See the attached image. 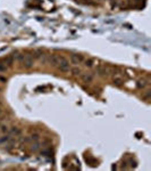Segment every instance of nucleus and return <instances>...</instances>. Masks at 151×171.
<instances>
[{"mask_svg": "<svg viewBox=\"0 0 151 171\" xmlns=\"http://www.w3.org/2000/svg\"><path fill=\"white\" fill-rule=\"evenodd\" d=\"M21 63H22V66L24 68L28 70V68L34 66V58L32 56H30V55H25V56L23 57V59L21 60Z\"/></svg>", "mask_w": 151, "mask_h": 171, "instance_id": "nucleus-2", "label": "nucleus"}, {"mask_svg": "<svg viewBox=\"0 0 151 171\" xmlns=\"http://www.w3.org/2000/svg\"><path fill=\"white\" fill-rule=\"evenodd\" d=\"M0 82H2V83L7 82V78H6V77H2V75H0Z\"/></svg>", "mask_w": 151, "mask_h": 171, "instance_id": "nucleus-20", "label": "nucleus"}, {"mask_svg": "<svg viewBox=\"0 0 151 171\" xmlns=\"http://www.w3.org/2000/svg\"><path fill=\"white\" fill-rule=\"evenodd\" d=\"M83 60H84V57H83V55H81V54H72L69 56V63L73 65L82 64Z\"/></svg>", "mask_w": 151, "mask_h": 171, "instance_id": "nucleus-3", "label": "nucleus"}, {"mask_svg": "<svg viewBox=\"0 0 151 171\" xmlns=\"http://www.w3.org/2000/svg\"><path fill=\"white\" fill-rule=\"evenodd\" d=\"M57 68L60 71V72H69L71 70V63L67 58H65L64 56H59V62H58V65H57Z\"/></svg>", "mask_w": 151, "mask_h": 171, "instance_id": "nucleus-1", "label": "nucleus"}, {"mask_svg": "<svg viewBox=\"0 0 151 171\" xmlns=\"http://www.w3.org/2000/svg\"><path fill=\"white\" fill-rule=\"evenodd\" d=\"M17 55H18V52H14V54H12V55H9V56L5 57L4 63L7 65L8 67L13 66V64H14V62H15V58H17Z\"/></svg>", "mask_w": 151, "mask_h": 171, "instance_id": "nucleus-6", "label": "nucleus"}, {"mask_svg": "<svg viewBox=\"0 0 151 171\" xmlns=\"http://www.w3.org/2000/svg\"><path fill=\"white\" fill-rule=\"evenodd\" d=\"M40 147H41V145H40L39 141H33V144L31 145V149L33 152H38L40 149Z\"/></svg>", "mask_w": 151, "mask_h": 171, "instance_id": "nucleus-14", "label": "nucleus"}, {"mask_svg": "<svg viewBox=\"0 0 151 171\" xmlns=\"http://www.w3.org/2000/svg\"><path fill=\"white\" fill-rule=\"evenodd\" d=\"M94 63H95V59L92 58V57H87V58H84V60H83L84 66H85V67H89V68H90V67H93Z\"/></svg>", "mask_w": 151, "mask_h": 171, "instance_id": "nucleus-9", "label": "nucleus"}, {"mask_svg": "<svg viewBox=\"0 0 151 171\" xmlns=\"http://www.w3.org/2000/svg\"><path fill=\"white\" fill-rule=\"evenodd\" d=\"M7 70H8V66H7V65L5 64L4 62H0V73L6 72Z\"/></svg>", "mask_w": 151, "mask_h": 171, "instance_id": "nucleus-17", "label": "nucleus"}, {"mask_svg": "<svg viewBox=\"0 0 151 171\" xmlns=\"http://www.w3.org/2000/svg\"><path fill=\"white\" fill-rule=\"evenodd\" d=\"M30 139H31V140H33V141H39L40 140V135H39V133H32Z\"/></svg>", "mask_w": 151, "mask_h": 171, "instance_id": "nucleus-18", "label": "nucleus"}, {"mask_svg": "<svg viewBox=\"0 0 151 171\" xmlns=\"http://www.w3.org/2000/svg\"><path fill=\"white\" fill-rule=\"evenodd\" d=\"M79 78H81V81L83 83H91L94 79V74L92 72H85V73L82 72Z\"/></svg>", "mask_w": 151, "mask_h": 171, "instance_id": "nucleus-4", "label": "nucleus"}, {"mask_svg": "<svg viewBox=\"0 0 151 171\" xmlns=\"http://www.w3.org/2000/svg\"><path fill=\"white\" fill-rule=\"evenodd\" d=\"M71 73L73 77H79L82 74V70L78 65H74V67H71Z\"/></svg>", "mask_w": 151, "mask_h": 171, "instance_id": "nucleus-8", "label": "nucleus"}, {"mask_svg": "<svg viewBox=\"0 0 151 171\" xmlns=\"http://www.w3.org/2000/svg\"><path fill=\"white\" fill-rule=\"evenodd\" d=\"M113 83H114V86H116V87H122L124 85V80L119 77H115L113 80Z\"/></svg>", "mask_w": 151, "mask_h": 171, "instance_id": "nucleus-13", "label": "nucleus"}, {"mask_svg": "<svg viewBox=\"0 0 151 171\" xmlns=\"http://www.w3.org/2000/svg\"><path fill=\"white\" fill-rule=\"evenodd\" d=\"M0 114H1V110H0Z\"/></svg>", "mask_w": 151, "mask_h": 171, "instance_id": "nucleus-21", "label": "nucleus"}, {"mask_svg": "<svg viewBox=\"0 0 151 171\" xmlns=\"http://www.w3.org/2000/svg\"><path fill=\"white\" fill-rule=\"evenodd\" d=\"M12 139V135L9 132L8 133H2V136L0 137V145H4V144L8 143V141Z\"/></svg>", "mask_w": 151, "mask_h": 171, "instance_id": "nucleus-10", "label": "nucleus"}, {"mask_svg": "<svg viewBox=\"0 0 151 171\" xmlns=\"http://www.w3.org/2000/svg\"><path fill=\"white\" fill-rule=\"evenodd\" d=\"M43 55H44L43 49H35V50L33 51V54H32V57H33L34 59H40Z\"/></svg>", "mask_w": 151, "mask_h": 171, "instance_id": "nucleus-11", "label": "nucleus"}, {"mask_svg": "<svg viewBox=\"0 0 151 171\" xmlns=\"http://www.w3.org/2000/svg\"><path fill=\"white\" fill-rule=\"evenodd\" d=\"M0 132L1 133H8L9 132V128L7 124H0Z\"/></svg>", "mask_w": 151, "mask_h": 171, "instance_id": "nucleus-16", "label": "nucleus"}, {"mask_svg": "<svg viewBox=\"0 0 151 171\" xmlns=\"http://www.w3.org/2000/svg\"><path fill=\"white\" fill-rule=\"evenodd\" d=\"M95 72H97L98 75H100V77H106V75H108V73H109V68L106 66V65H98L97 68H95Z\"/></svg>", "mask_w": 151, "mask_h": 171, "instance_id": "nucleus-5", "label": "nucleus"}, {"mask_svg": "<svg viewBox=\"0 0 151 171\" xmlns=\"http://www.w3.org/2000/svg\"><path fill=\"white\" fill-rule=\"evenodd\" d=\"M147 85H148V82L145 80H142V79H140V80L137 81V83H136L137 88H145Z\"/></svg>", "mask_w": 151, "mask_h": 171, "instance_id": "nucleus-15", "label": "nucleus"}, {"mask_svg": "<svg viewBox=\"0 0 151 171\" xmlns=\"http://www.w3.org/2000/svg\"><path fill=\"white\" fill-rule=\"evenodd\" d=\"M9 133H10V135H15V137L16 136H21L22 130H21L18 127H12V129H9Z\"/></svg>", "mask_w": 151, "mask_h": 171, "instance_id": "nucleus-12", "label": "nucleus"}, {"mask_svg": "<svg viewBox=\"0 0 151 171\" xmlns=\"http://www.w3.org/2000/svg\"><path fill=\"white\" fill-rule=\"evenodd\" d=\"M150 96H151V91H150V90H148L147 93L144 94V98H145V99H149V98H150Z\"/></svg>", "mask_w": 151, "mask_h": 171, "instance_id": "nucleus-19", "label": "nucleus"}, {"mask_svg": "<svg viewBox=\"0 0 151 171\" xmlns=\"http://www.w3.org/2000/svg\"><path fill=\"white\" fill-rule=\"evenodd\" d=\"M58 62H59V56L58 55H51V56L48 57V64L52 67H57Z\"/></svg>", "mask_w": 151, "mask_h": 171, "instance_id": "nucleus-7", "label": "nucleus"}]
</instances>
